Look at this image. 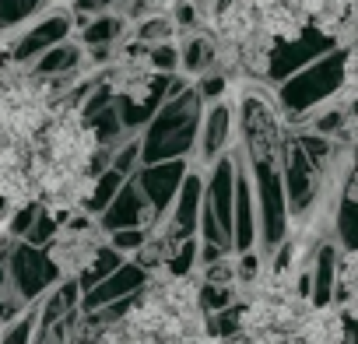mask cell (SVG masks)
<instances>
[{
	"mask_svg": "<svg viewBox=\"0 0 358 344\" xmlns=\"http://www.w3.org/2000/svg\"><path fill=\"white\" fill-rule=\"evenodd\" d=\"M355 88V71H351V43H341L327 57L313 60L309 67L295 71L278 85L274 102L288 116H309L327 102H337L341 92Z\"/></svg>",
	"mask_w": 358,
	"mask_h": 344,
	"instance_id": "obj_1",
	"label": "cell"
},
{
	"mask_svg": "<svg viewBox=\"0 0 358 344\" xmlns=\"http://www.w3.org/2000/svg\"><path fill=\"white\" fill-rule=\"evenodd\" d=\"M201 116H204V102L197 99L194 88H183L176 99H165L141 134V165L187 158L197 144Z\"/></svg>",
	"mask_w": 358,
	"mask_h": 344,
	"instance_id": "obj_2",
	"label": "cell"
},
{
	"mask_svg": "<svg viewBox=\"0 0 358 344\" xmlns=\"http://www.w3.org/2000/svg\"><path fill=\"white\" fill-rule=\"evenodd\" d=\"M278 169H281V187H285V204H288V218H302L313 211V204L323 194V180L330 176L327 169H320L302 144L295 141V134H285L281 151H278Z\"/></svg>",
	"mask_w": 358,
	"mask_h": 344,
	"instance_id": "obj_3",
	"label": "cell"
},
{
	"mask_svg": "<svg viewBox=\"0 0 358 344\" xmlns=\"http://www.w3.org/2000/svg\"><path fill=\"white\" fill-rule=\"evenodd\" d=\"M337 46H341V43H337V36H334V32H323V29L309 25V29H302L299 36H292V39H285V43H274V46L267 50L264 78L281 85L285 78H292L295 71L309 67L313 60L327 57V53H330V50H337Z\"/></svg>",
	"mask_w": 358,
	"mask_h": 344,
	"instance_id": "obj_4",
	"label": "cell"
},
{
	"mask_svg": "<svg viewBox=\"0 0 358 344\" xmlns=\"http://www.w3.org/2000/svg\"><path fill=\"white\" fill-rule=\"evenodd\" d=\"M60 281V264L46 250H32L25 243H11L8 250V288L29 306L50 285Z\"/></svg>",
	"mask_w": 358,
	"mask_h": 344,
	"instance_id": "obj_5",
	"label": "cell"
},
{
	"mask_svg": "<svg viewBox=\"0 0 358 344\" xmlns=\"http://www.w3.org/2000/svg\"><path fill=\"white\" fill-rule=\"evenodd\" d=\"M187 158H179V162H158V165H141L137 172H134V187L141 190V197H144V204H148V211H151V218L155 215H162V211H169L172 208V201H176V194H179V183H183V176H187Z\"/></svg>",
	"mask_w": 358,
	"mask_h": 344,
	"instance_id": "obj_6",
	"label": "cell"
},
{
	"mask_svg": "<svg viewBox=\"0 0 358 344\" xmlns=\"http://www.w3.org/2000/svg\"><path fill=\"white\" fill-rule=\"evenodd\" d=\"M148 288V271L144 267H137L134 260L127 264H120L106 281H99L92 292H85L81 295V313H95V309H102V306H113V302H120V299H130V295H137V292H144Z\"/></svg>",
	"mask_w": 358,
	"mask_h": 344,
	"instance_id": "obj_7",
	"label": "cell"
},
{
	"mask_svg": "<svg viewBox=\"0 0 358 344\" xmlns=\"http://www.w3.org/2000/svg\"><path fill=\"white\" fill-rule=\"evenodd\" d=\"M71 29H74L71 11H53V15H46L39 25H32L29 32H22V39H18V43H11V57H15L18 64H32V60H36V57H43L46 50H53V46L67 43Z\"/></svg>",
	"mask_w": 358,
	"mask_h": 344,
	"instance_id": "obj_8",
	"label": "cell"
},
{
	"mask_svg": "<svg viewBox=\"0 0 358 344\" xmlns=\"http://www.w3.org/2000/svg\"><path fill=\"white\" fill-rule=\"evenodd\" d=\"M232 127H236V116L225 102H211V109L201 116V130H197V151H201V162H218L229 144H232Z\"/></svg>",
	"mask_w": 358,
	"mask_h": 344,
	"instance_id": "obj_9",
	"label": "cell"
},
{
	"mask_svg": "<svg viewBox=\"0 0 358 344\" xmlns=\"http://www.w3.org/2000/svg\"><path fill=\"white\" fill-rule=\"evenodd\" d=\"M151 222V211L141 197V190L134 187V180H127L120 187V194L109 201V208L99 215V225L106 232H120V229H144Z\"/></svg>",
	"mask_w": 358,
	"mask_h": 344,
	"instance_id": "obj_10",
	"label": "cell"
},
{
	"mask_svg": "<svg viewBox=\"0 0 358 344\" xmlns=\"http://www.w3.org/2000/svg\"><path fill=\"white\" fill-rule=\"evenodd\" d=\"M337 246L334 243H323L316 250V264H313V274H309V299H313V309H330L334 306V278H337Z\"/></svg>",
	"mask_w": 358,
	"mask_h": 344,
	"instance_id": "obj_11",
	"label": "cell"
},
{
	"mask_svg": "<svg viewBox=\"0 0 358 344\" xmlns=\"http://www.w3.org/2000/svg\"><path fill=\"white\" fill-rule=\"evenodd\" d=\"M78 64H81V46L78 43H60V46H53V50H46L43 57L32 60V78L50 81V78H60L67 71H78Z\"/></svg>",
	"mask_w": 358,
	"mask_h": 344,
	"instance_id": "obj_12",
	"label": "cell"
},
{
	"mask_svg": "<svg viewBox=\"0 0 358 344\" xmlns=\"http://www.w3.org/2000/svg\"><path fill=\"white\" fill-rule=\"evenodd\" d=\"M337 239L344 253H355L358 246V204H355V183H351V172L344 176V194L337 201V218H334Z\"/></svg>",
	"mask_w": 358,
	"mask_h": 344,
	"instance_id": "obj_13",
	"label": "cell"
},
{
	"mask_svg": "<svg viewBox=\"0 0 358 344\" xmlns=\"http://www.w3.org/2000/svg\"><path fill=\"white\" fill-rule=\"evenodd\" d=\"M120 264H123V257H120L116 250H109V246L95 250V253L88 257V264H85V267L78 271V278H74V281H78V288H81V295H85V292H92L99 281H106Z\"/></svg>",
	"mask_w": 358,
	"mask_h": 344,
	"instance_id": "obj_14",
	"label": "cell"
},
{
	"mask_svg": "<svg viewBox=\"0 0 358 344\" xmlns=\"http://www.w3.org/2000/svg\"><path fill=\"white\" fill-rule=\"evenodd\" d=\"M85 127H88V134H92V141H95L99 148H109V151H113L120 141H127L116 106H106V109H102V113H95L92 120H85Z\"/></svg>",
	"mask_w": 358,
	"mask_h": 344,
	"instance_id": "obj_15",
	"label": "cell"
},
{
	"mask_svg": "<svg viewBox=\"0 0 358 344\" xmlns=\"http://www.w3.org/2000/svg\"><path fill=\"white\" fill-rule=\"evenodd\" d=\"M127 180L120 176V172H113V169H106V172H99V176L92 180V190L81 197L85 201V208H88V215H102L106 208H109V201L120 194V187H123Z\"/></svg>",
	"mask_w": 358,
	"mask_h": 344,
	"instance_id": "obj_16",
	"label": "cell"
},
{
	"mask_svg": "<svg viewBox=\"0 0 358 344\" xmlns=\"http://www.w3.org/2000/svg\"><path fill=\"white\" fill-rule=\"evenodd\" d=\"M127 22L120 15H99L92 22H85V32H81V43L88 50H99V46H113L120 36H123Z\"/></svg>",
	"mask_w": 358,
	"mask_h": 344,
	"instance_id": "obj_17",
	"label": "cell"
},
{
	"mask_svg": "<svg viewBox=\"0 0 358 344\" xmlns=\"http://www.w3.org/2000/svg\"><path fill=\"white\" fill-rule=\"evenodd\" d=\"M179 53V67H187L190 74H197V71H204L211 60H215V50H211V43L208 39H201V36H190L183 46L176 50Z\"/></svg>",
	"mask_w": 358,
	"mask_h": 344,
	"instance_id": "obj_18",
	"label": "cell"
},
{
	"mask_svg": "<svg viewBox=\"0 0 358 344\" xmlns=\"http://www.w3.org/2000/svg\"><path fill=\"white\" fill-rule=\"evenodd\" d=\"M137 165H141V137L134 134V137H127V141H120V144L113 148V162H109V169L120 172L123 180H130L134 172H137Z\"/></svg>",
	"mask_w": 358,
	"mask_h": 344,
	"instance_id": "obj_19",
	"label": "cell"
},
{
	"mask_svg": "<svg viewBox=\"0 0 358 344\" xmlns=\"http://www.w3.org/2000/svg\"><path fill=\"white\" fill-rule=\"evenodd\" d=\"M176 36V25H172V18L169 15H151L148 22H141L137 25V39L151 50V46H162V43H169Z\"/></svg>",
	"mask_w": 358,
	"mask_h": 344,
	"instance_id": "obj_20",
	"label": "cell"
},
{
	"mask_svg": "<svg viewBox=\"0 0 358 344\" xmlns=\"http://www.w3.org/2000/svg\"><path fill=\"white\" fill-rule=\"evenodd\" d=\"M53 236H57V218L46 208H39V215H36V222H32V229H29V236L22 243L32 246V250H43V246L53 243Z\"/></svg>",
	"mask_w": 358,
	"mask_h": 344,
	"instance_id": "obj_21",
	"label": "cell"
},
{
	"mask_svg": "<svg viewBox=\"0 0 358 344\" xmlns=\"http://www.w3.org/2000/svg\"><path fill=\"white\" fill-rule=\"evenodd\" d=\"M36 341V309H29L25 316L11 320V330L4 334L0 344H32Z\"/></svg>",
	"mask_w": 358,
	"mask_h": 344,
	"instance_id": "obj_22",
	"label": "cell"
},
{
	"mask_svg": "<svg viewBox=\"0 0 358 344\" xmlns=\"http://www.w3.org/2000/svg\"><path fill=\"white\" fill-rule=\"evenodd\" d=\"M148 60H151L155 74H165V78H172V74H176V67H179V53H176V46H172V43L151 46V50H148Z\"/></svg>",
	"mask_w": 358,
	"mask_h": 344,
	"instance_id": "obj_23",
	"label": "cell"
},
{
	"mask_svg": "<svg viewBox=\"0 0 358 344\" xmlns=\"http://www.w3.org/2000/svg\"><path fill=\"white\" fill-rule=\"evenodd\" d=\"M39 208H43V204H36V201H25V204H18V208H15L11 225H8L11 239H25V236H29V229H32V222H36Z\"/></svg>",
	"mask_w": 358,
	"mask_h": 344,
	"instance_id": "obj_24",
	"label": "cell"
},
{
	"mask_svg": "<svg viewBox=\"0 0 358 344\" xmlns=\"http://www.w3.org/2000/svg\"><path fill=\"white\" fill-rule=\"evenodd\" d=\"M148 232L144 229H120V232H109V250H116L120 257L123 253H137L144 246Z\"/></svg>",
	"mask_w": 358,
	"mask_h": 344,
	"instance_id": "obj_25",
	"label": "cell"
},
{
	"mask_svg": "<svg viewBox=\"0 0 358 344\" xmlns=\"http://www.w3.org/2000/svg\"><path fill=\"white\" fill-rule=\"evenodd\" d=\"M225 88H229V81L215 71V74H208V78H201V85L194 88L197 92V99L201 102H222V95H225Z\"/></svg>",
	"mask_w": 358,
	"mask_h": 344,
	"instance_id": "obj_26",
	"label": "cell"
},
{
	"mask_svg": "<svg viewBox=\"0 0 358 344\" xmlns=\"http://www.w3.org/2000/svg\"><path fill=\"white\" fill-rule=\"evenodd\" d=\"M232 271H236V281H257V274H260V257H257V253H239V264H236Z\"/></svg>",
	"mask_w": 358,
	"mask_h": 344,
	"instance_id": "obj_27",
	"label": "cell"
},
{
	"mask_svg": "<svg viewBox=\"0 0 358 344\" xmlns=\"http://www.w3.org/2000/svg\"><path fill=\"white\" fill-rule=\"evenodd\" d=\"M172 25H176V29H194V25H197V4H194V0H183V4L176 8Z\"/></svg>",
	"mask_w": 358,
	"mask_h": 344,
	"instance_id": "obj_28",
	"label": "cell"
},
{
	"mask_svg": "<svg viewBox=\"0 0 358 344\" xmlns=\"http://www.w3.org/2000/svg\"><path fill=\"white\" fill-rule=\"evenodd\" d=\"M116 0H74V15L81 18V15H106V8H113Z\"/></svg>",
	"mask_w": 358,
	"mask_h": 344,
	"instance_id": "obj_29",
	"label": "cell"
},
{
	"mask_svg": "<svg viewBox=\"0 0 358 344\" xmlns=\"http://www.w3.org/2000/svg\"><path fill=\"white\" fill-rule=\"evenodd\" d=\"M225 257H229V253L218 250V246H211V243H204V250H201V264H208V267L218 264V260H225Z\"/></svg>",
	"mask_w": 358,
	"mask_h": 344,
	"instance_id": "obj_30",
	"label": "cell"
}]
</instances>
